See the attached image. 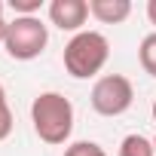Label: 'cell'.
<instances>
[{
	"label": "cell",
	"mask_w": 156,
	"mask_h": 156,
	"mask_svg": "<svg viewBox=\"0 0 156 156\" xmlns=\"http://www.w3.org/2000/svg\"><path fill=\"white\" fill-rule=\"evenodd\" d=\"M3 9H6V6H3V3H0V22H3Z\"/></svg>",
	"instance_id": "16"
},
{
	"label": "cell",
	"mask_w": 156,
	"mask_h": 156,
	"mask_svg": "<svg viewBox=\"0 0 156 156\" xmlns=\"http://www.w3.org/2000/svg\"><path fill=\"white\" fill-rule=\"evenodd\" d=\"M135 101V86L122 73H104L89 92V104L98 116H122Z\"/></svg>",
	"instance_id": "4"
},
{
	"label": "cell",
	"mask_w": 156,
	"mask_h": 156,
	"mask_svg": "<svg viewBox=\"0 0 156 156\" xmlns=\"http://www.w3.org/2000/svg\"><path fill=\"white\" fill-rule=\"evenodd\" d=\"M3 34H6V22H0V46H3Z\"/></svg>",
	"instance_id": "13"
},
{
	"label": "cell",
	"mask_w": 156,
	"mask_h": 156,
	"mask_svg": "<svg viewBox=\"0 0 156 156\" xmlns=\"http://www.w3.org/2000/svg\"><path fill=\"white\" fill-rule=\"evenodd\" d=\"M107 58H110V43L98 31H80V34H73L64 43V52H61L64 70L73 76V80H89V76L101 73L104 64H107Z\"/></svg>",
	"instance_id": "2"
},
{
	"label": "cell",
	"mask_w": 156,
	"mask_h": 156,
	"mask_svg": "<svg viewBox=\"0 0 156 156\" xmlns=\"http://www.w3.org/2000/svg\"><path fill=\"white\" fill-rule=\"evenodd\" d=\"M147 19H150V25H156V0L147 3Z\"/></svg>",
	"instance_id": "12"
},
{
	"label": "cell",
	"mask_w": 156,
	"mask_h": 156,
	"mask_svg": "<svg viewBox=\"0 0 156 156\" xmlns=\"http://www.w3.org/2000/svg\"><path fill=\"white\" fill-rule=\"evenodd\" d=\"M9 9L16 16H37L43 9V0H9Z\"/></svg>",
	"instance_id": "10"
},
{
	"label": "cell",
	"mask_w": 156,
	"mask_h": 156,
	"mask_svg": "<svg viewBox=\"0 0 156 156\" xmlns=\"http://www.w3.org/2000/svg\"><path fill=\"white\" fill-rule=\"evenodd\" d=\"M49 46V25H43L40 16H16L6 22L3 49L12 61H34Z\"/></svg>",
	"instance_id": "3"
},
{
	"label": "cell",
	"mask_w": 156,
	"mask_h": 156,
	"mask_svg": "<svg viewBox=\"0 0 156 156\" xmlns=\"http://www.w3.org/2000/svg\"><path fill=\"white\" fill-rule=\"evenodd\" d=\"M0 101H6V89H3V83H0Z\"/></svg>",
	"instance_id": "14"
},
{
	"label": "cell",
	"mask_w": 156,
	"mask_h": 156,
	"mask_svg": "<svg viewBox=\"0 0 156 156\" xmlns=\"http://www.w3.org/2000/svg\"><path fill=\"white\" fill-rule=\"evenodd\" d=\"M138 61H141L144 73L156 76V31L141 40V46H138Z\"/></svg>",
	"instance_id": "8"
},
{
	"label": "cell",
	"mask_w": 156,
	"mask_h": 156,
	"mask_svg": "<svg viewBox=\"0 0 156 156\" xmlns=\"http://www.w3.org/2000/svg\"><path fill=\"white\" fill-rule=\"evenodd\" d=\"M64 156H107V150L95 141H73L64 147Z\"/></svg>",
	"instance_id": "9"
},
{
	"label": "cell",
	"mask_w": 156,
	"mask_h": 156,
	"mask_svg": "<svg viewBox=\"0 0 156 156\" xmlns=\"http://www.w3.org/2000/svg\"><path fill=\"white\" fill-rule=\"evenodd\" d=\"M73 119H76L73 104L61 92H40L31 101V122L43 144H52V147L67 144L73 132Z\"/></svg>",
	"instance_id": "1"
},
{
	"label": "cell",
	"mask_w": 156,
	"mask_h": 156,
	"mask_svg": "<svg viewBox=\"0 0 156 156\" xmlns=\"http://www.w3.org/2000/svg\"><path fill=\"white\" fill-rule=\"evenodd\" d=\"M119 156H156V147L150 138L135 132V135H126L119 141Z\"/></svg>",
	"instance_id": "7"
},
{
	"label": "cell",
	"mask_w": 156,
	"mask_h": 156,
	"mask_svg": "<svg viewBox=\"0 0 156 156\" xmlns=\"http://www.w3.org/2000/svg\"><path fill=\"white\" fill-rule=\"evenodd\" d=\"M12 126H16V119H12L9 101H0V141H6L12 135Z\"/></svg>",
	"instance_id": "11"
},
{
	"label": "cell",
	"mask_w": 156,
	"mask_h": 156,
	"mask_svg": "<svg viewBox=\"0 0 156 156\" xmlns=\"http://www.w3.org/2000/svg\"><path fill=\"white\" fill-rule=\"evenodd\" d=\"M89 16L101 25H119L132 16L129 0H89Z\"/></svg>",
	"instance_id": "6"
},
{
	"label": "cell",
	"mask_w": 156,
	"mask_h": 156,
	"mask_svg": "<svg viewBox=\"0 0 156 156\" xmlns=\"http://www.w3.org/2000/svg\"><path fill=\"white\" fill-rule=\"evenodd\" d=\"M46 12H49V22L58 31H67V34H80L83 25L89 22V3L86 0H52L46 6Z\"/></svg>",
	"instance_id": "5"
},
{
	"label": "cell",
	"mask_w": 156,
	"mask_h": 156,
	"mask_svg": "<svg viewBox=\"0 0 156 156\" xmlns=\"http://www.w3.org/2000/svg\"><path fill=\"white\" fill-rule=\"evenodd\" d=\"M153 147H156V138H153Z\"/></svg>",
	"instance_id": "17"
},
{
	"label": "cell",
	"mask_w": 156,
	"mask_h": 156,
	"mask_svg": "<svg viewBox=\"0 0 156 156\" xmlns=\"http://www.w3.org/2000/svg\"><path fill=\"white\" fill-rule=\"evenodd\" d=\"M150 113H153V122H156V98H153V107H150Z\"/></svg>",
	"instance_id": "15"
}]
</instances>
